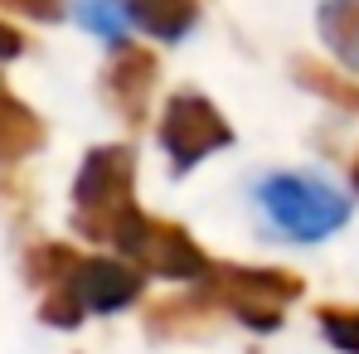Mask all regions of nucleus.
<instances>
[{
	"instance_id": "1",
	"label": "nucleus",
	"mask_w": 359,
	"mask_h": 354,
	"mask_svg": "<svg viewBox=\"0 0 359 354\" xmlns=\"http://www.w3.org/2000/svg\"><path fill=\"white\" fill-rule=\"evenodd\" d=\"M131 151L126 146H102L83 161L73 199H78V229L88 238H117V229L136 214L131 204Z\"/></svg>"
},
{
	"instance_id": "2",
	"label": "nucleus",
	"mask_w": 359,
	"mask_h": 354,
	"mask_svg": "<svg viewBox=\"0 0 359 354\" xmlns=\"http://www.w3.org/2000/svg\"><path fill=\"white\" fill-rule=\"evenodd\" d=\"M262 204H267L277 229H287L292 238H306V243L335 233L350 219V199L311 175H272L262 184Z\"/></svg>"
},
{
	"instance_id": "3",
	"label": "nucleus",
	"mask_w": 359,
	"mask_h": 354,
	"mask_svg": "<svg viewBox=\"0 0 359 354\" xmlns=\"http://www.w3.org/2000/svg\"><path fill=\"white\" fill-rule=\"evenodd\" d=\"M112 243H117L131 262H141V267H151V272H165V277H209L204 252L180 233L175 224H156V219H146V214H131L117 229Z\"/></svg>"
},
{
	"instance_id": "4",
	"label": "nucleus",
	"mask_w": 359,
	"mask_h": 354,
	"mask_svg": "<svg viewBox=\"0 0 359 354\" xmlns=\"http://www.w3.org/2000/svg\"><path fill=\"white\" fill-rule=\"evenodd\" d=\"M224 141H229V126H224V117H219L199 93H175V97L165 102L161 146L170 151V161H175L180 170L194 165V161H204V156L219 151Z\"/></svg>"
},
{
	"instance_id": "5",
	"label": "nucleus",
	"mask_w": 359,
	"mask_h": 354,
	"mask_svg": "<svg viewBox=\"0 0 359 354\" xmlns=\"http://www.w3.org/2000/svg\"><path fill=\"white\" fill-rule=\"evenodd\" d=\"M214 292H219L224 306H233L248 325L267 330L301 296V282L297 277H277V272H214Z\"/></svg>"
},
{
	"instance_id": "6",
	"label": "nucleus",
	"mask_w": 359,
	"mask_h": 354,
	"mask_svg": "<svg viewBox=\"0 0 359 354\" xmlns=\"http://www.w3.org/2000/svg\"><path fill=\"white\" fill-rule=\"evenodd\" d=\"M63 292L73 296L83 311H117V306L141 296V272L126 267V262H102V257L97 262H78L73 277L63 282Z\"/></svg>"
},
{
	"instance_id": "7",
	"label": "nucleus",
	"mask_w": 359,
	"mask_h": 354,
	"mask_svg": "<svg viewBox=\"0 0 359 354\" xmlns=\"http://www.w3.org/2000/svg\"><path fill=\"white\" fill-rule=\"evenodd\" d=\"M44 146V126L39 117L5 88V78H0V161H20V156H29V151H39Z\"/></svg>"
},
{
	"instance_id": "8",
	"label": "nucleus",
	"mask_w": 359,
	"mask_h": 354,
	"mask_svg": "<svg viewBox=\"0 0 359 354\" xmlns=\"http://www.w3.org/2000/svg\"><path fill=\"white\" fill-rule=\"evenodd\" d=\"M107 93L126 117L136 121L146 107V93H151V54L146 49H121V59L107 73Z\"/></svg>"
},
{
	"instance_id": "9",
	"label": "nucleus",
	"mask_w": 359,
	"mask_h": 354,
	"mask_svg": "<svg viewBox=\"0 0 359 354\" xmlns=\"http://www.w3.org/2000/svg\"><path fill=\"white\" fill-rule=\"evenodd\" d=\"M131 20L161 39H180L194 20H199V5L194 0H126Z\"/></svg>"
},
{
	"instance_id": "10",
	"label": "nucleus",
	"mask_w": 359,
	"mask_h": 354,
	"mask_svg": "<svg viewBox=\"0 0 359 354\" xmlns=\"http://www.w3.org/2000/svg\"><path fill=\"white\" fill-rule=\"evenodd\" d=\"M320 29H325V44L359 73V0H330L320 10Z\"/></svg>"
},
{
	"instance_id": "11",
	"label": "nucleus",
	"mask_w": 359,
	"mask_h": 354,
	"mask_svg": "<svg viewBox=\"0 0 359 354\" xmlns=\"http://www.w3.org/2000/svg\"><path fill=\"white\" fill-rule=\"evenodd\" d=\"M78 20H83L93 34H102V39H121L131 10H126L121 0H83V5H78Z\"/></svg>"
},
{
	"instance_id": "12",
	"label": "nucleus",
	"mask_w": 359,
	"mask_h": 354,
	"mask_svg": "<svg viewBox=\"0 0 359 354\" xmlns=\"http://www.w3.org/2000/svg\"><path fill=\"white\" fill-rule=\"evenodd\" d=\"M320 330H325V340L335 345V350H350L359 354V315L355 311H320Z\"/></svg>"
},
{
	"instance_id": "13",
	"label": "nucleus",
	"mask_w": 359,
	"mask_h": 354,
	"mask_svg": "<svg viewBox=\"0 0 359 354\" xmlns=\"http://www.w3.org/2000/svg\"><path fill=\"white\" fill-rule=\"evenodd\" d=\"M301 68H306V63H301ZM301 78H306L311 88H320L325 97H340V102H350V107H359V88H345V83H335V78H330L325 68H306Z\"/></svg>"
},
{
	"instance_id": "14",
	"label": "nucleus",
	"mask_w": 359,
	"mask_h": 354,
	"mask_svg": "<svg viewBox=\"0 0 359 354\" xmlns=\"http://www.w3.org/2000/svg\"><path fill=\"white\" fill-rule=\"evenodd\" d=\"M0 5L20 10V15H29V20H59L63 15V0H0Z\"/></svg>"
},
{
	"instance_id": "15",
	"label": "nucleus",
	"mask_w": 359,
	"mask_h": 354,
	"mask_svg": "<svg viewBox=\"0 0 359 354\" xmlns=\"http://www.w3.org/2000/svg\"><path fill=\"white\" fill-rule=\"evenodd\" d=\"M20 49H25V39H20V34H15V29L0 20V59H15Z\"/></svg>"
},
{
	"instance_id": "16",
	"label": "nucleus",
	"mask_w": 359,
	"mask_h": 354,
	"mask_svg": "<svg viewBox=\"0 0 359 354\" xmlns=\"http://www.w3.org/2000/svg\"><path fill=\"white\" fill-rule=\"evenodd\" d=\"M355 179H359V165H355Z\"/></svg>"
}]
</instances>
